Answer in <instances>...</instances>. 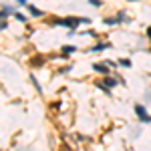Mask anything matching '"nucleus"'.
Listing matches in <instances>:
<instances>
[{
	"mask_svg": "<svg viewBox=\"0 0 151 151\" xmlns=\"http://www.w3.org/2000/svg\"><path fill=\"white\" fill-rule=\"evenodd\" d=\"M135 111H137V115H139V119L143 121V123H149V121H151V117L145 113V109H143L141 105H137V107H135Z\"/></svg>",
	"mask_w": 151,
	"mask_h": 151,
	"instance_id": "nucleus-1",
	"label": "nucleus"
},
{
	"mask_svg": "<svg viewBox=\"0 0 151 151\" xmlns=\"http://www.w3.org/2000/svg\"><path fill=\"white\" fill-rule=\"evenodd\" d=\"M83 18H65V20H60L58 24H65V26H70V28H75V26H79L81 24Z\"/></svg>",
	"mask_w": 151,
	"mask_h": 151,
	"instance_id": "nucleus-2",
	"label": "nucleus"
},
{
	"mask_svg": "<svg viewBox=\"0 0 151 151\" xmlns=\"http://www.w3.org/2000/svg\"><path fill=\"white\" fill-rule=\"evenodd\" d=\"M30 12H32V14H36V16H40V14H42V12H40V10H36L35 6H30Z\"/></svg>",
	"mask_w": 151,
	"mask_h": 151,
	"instance_id": "nucleus-5",
	"label": "nucleus"
},
{
	"mask_svg": "<svg viewBox=\"0 0 151 151\" xmlns=\"http://www.w3.org/2000/svg\"><path fill=\"white\" fill-rule=\"evenodd\" d=\"M99 85H101V87H105V89H109V87H115L117 81H115V79H111V77H107V79H105L103 83H99Z\"/></svg>",
	"mask_w": 151,
	"mask_h": 151,
	"instance_id": "nucleus-3",
	"label": "nucleus"
},
{
	"mask_svg": "<svg viewBox=\"0 0 151 151\" xmlns=\"http://www.w3.org/2000/svg\"><path fill=\"white\" fill-rule=\"evenodd\" d=\"M119 63H121L123 67H129V65H131V60H127V58H123V60H119Z\"/></svg>",
	"mask_w": 151,
	"mask_h": 151,
	"instance_id": "nucleus-6",
	"label": "nucleus"
},
{
	"mask_svg": "<svg viewBox=\"0 0 151 151\" xmlns=\"http://www.w3.org/2000/svg\"><path fill=\"white\" fill-rule=\"evenodd\" d=\"M93 69L97 70V73H107V70H109V69H107V67H105V65H99V63H97V65H95Z\"/></svg>",
	"mask_w": 151,
	"mask_h": 151,
	"instance_id": "nucleus-4",
	"label": "nucleus"
},
{
	"mask_svg": "<svg viewBox=\"0 0 151 151\" xmlns=\"http://www.w3.org/2000/svg\"><path fill=\"white\" fill-rule=\"evenodd\" d=\"M149 36H151V26H149Z\"/></svg>",
	"mask_w": 151,
	"mask_h": 151,
	"instance_id": "nucleus-7",
	"label": "nucleus"
}]
</instances>
